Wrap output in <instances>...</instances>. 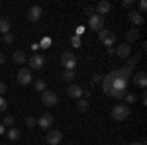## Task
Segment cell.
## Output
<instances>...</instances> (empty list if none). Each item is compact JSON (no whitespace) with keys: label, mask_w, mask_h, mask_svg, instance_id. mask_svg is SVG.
<instances>
[{"label":"cell","mask_w":147,"mask_h":145,"mask_svg":"<svg viewBox=\"0 0 147 145\" xmlns=\"http://www.w3.org/2000/svg\"><path fill=\"white\" fill-rule=\"evenodd\" d=\"M4 65V53H0V67Z\"/></svg>","instance_id":"cell-37"},{"label":"cell","mask_w":147,"mask_h":145,"mask_svg":"<svg viewBox=\"0 0 147 145\" xmlns=\"http://www.w3.org/2000/svg\"><path fill=\"white\" fill-rule=\"evenodd\" d=\"M28 63H30V71H32V69H43L45 59H43L41 55H37V53H35V55H32L30 59H28Z\"/></svg>","instance_id":"cell-12"},{"label":"cell","mask_w":147,"mask_h":145,"mask_svg":"<svg viewBox=\"0 0 147 145\" xmlns=\"http://www.w3.org/2000/svg\"><path fill=\"white\" fill-rule=\"evenodd\" d=\"M134 82H136L137 86L145 88V84H147V75H145V73H136V77H134Z\"/></svg>","instance_id":"cell-15"},{"label":"cell","mask_w":147,"mask_h":145,"mask_svg":"<svg viewBox=\"0 0 147 145\" xmlns=\"http://www.w3.org/2000/svg\"><path fill=\"white\" fill-rule=\"evenodd\" d=\"M6 108H8V102H6V98H4V96H0V112H4Z\"/></svg>","instance_id":"cell-28"},{"label":"cell","mask_w":147,"mask_h":145,"mask_svg":"<svg viewBox=\"0 0 147 145\" xmlns=\"http://www.w3.org/2000/svg\"><path fill=\"white\" fill-rule=\"evenodd\" d=\"M110 10H112V4H110L108 0H102V2H98V4H96V8H94V12H96L98 16H102V18H104V16H106Z\"/></svg>","instance_id":"cell-13"},{"label":"cell","mask_w":147,"mask_h":145,"mask_svg":"<svg viewBox=\"0 0 147 145\" xmlns=\"http://www.w3.org/2000/svg\"><path fill=\"white\" fill-rule=\"evenodd\" d=\"M63 80H73V78L77 77V71H63Z\"/></svg>","instance_id":"cell-22"},{"label":"cell","mask_w":147,"mask_h":145,"mask_svg":"<svg viewBox=\"0 0 147 145\" xmlns=\"http://www.w3.org/2000/svg\"><path fill=\"white\" fill-rule=\"evenodd\" d=\"M77 110L79 112H86L88 110V100H86V98H80L79 104H77Z\"/></svg>","instance_id":"cell-21"},{"label":"cell","mask_w":147,"mask_h":145,"mask_svg":"<svg viewBox=\"0 0 147 145\" xmlns=\"http://www.w3.org/2000/svg\"><path fill=\"white\" fill-rule=\"evenodd\" d=\"M125 100L127 102H136V96H134V94H127V92H125V96H124Z\"/></svg>","instance_id":"cell-33"},{"label":"cell","mask_w":147,"mask_h":145,"mask_svg":"<svg viewBox=\"0 0 147 145\" xmlns=\"http://www.w3.org/2000/svg\"><path fill=\"white\" fill-rule=\"evenodd\" d=\"M100 80H102V75H94V77H92V82H94V84H100Z\"/></svg>","instance_id":"cell-31"},{"label":"cell","mask_w":147,"mask_h":145,"mask_svg":"<svg viewBox=\"0 0 147 145\" xmlns=\"http://www.w3.org/2000/svg\"><path fill=\"white\" fill-rule=\"evenodd\" d=\"M127 20H129V24H131V26H134V28H139V26H143V22H145V18H143V14H139V12H129V14H127Z\"/></svg>","instance_id":"cell-8"},{"label":"cell","mask_w":147,"mask_h":145,"mask_svg":"<svg viewBox=\"0 0 147 145\" xmlns=\"http://www.w3.org/2000/svg\"><path fill=\"white\" fill-rule=\"evenodd\" d=\"M137 8H139V14H141V12H145L147 10V2H145V0H141V2L137 4Z\"/></svg>","instance_id":"cell-29"},{"label":"cell","mask_w":147,"mask_h":145,"mask_svg":"<svg viewBox=\"0 0 147 145\" xmlns=\"http://www.w3.org/2000/svg\"><path fill=\"white\" fill-rule=\"evenodd\" d=\"M6 90H8V86H6V82H0V96H2V94H4Z\"/></svg>","instance_id":"cell-32"},{"label":"cell","mask_w":147,"mask_h":145,"mask_svg":"<svg viewBox=\"0 0 147 145\" xmlns=\"http://www.w3.org/2000/svg\"><path fill=\"white\" fill-rule=\"evenodd\" d=\"M6 135H8V139H10V141H18V139H20V129L10 127V129L6 132Z\"/></svg>","instance_id":"cell-18"},{"label":"cell","mask_w":147,"mask_h":145,"mask_svg":"<svg viewBox=\"0 0 147 145\" xmlns=\"http://www.w3.org/2000/svg\"><path fill=\"white\" fill-rule=\"evenodd\" d=\"M41 102L45 104L47 108H53L59 104V96H57V92L53 90H45V92H41Z\"/></svg>","instance_id":"cell-3"},{"label":"cell","mask_w":147,"mask_h":145,"mask_svg":"<svg viewBox=\"0 0 147 145\" xmlns=\"http://www.w3.org/2000/svg\"><path fill=\"white\" fill-rule=\"evenodd\" d=\"M108 55H116V49L114 47H108Z\"/></svg>","instance_id":"cell-35"},{"label":"cell","mask_w":147,"mask_h":145,"mask_svg":"<svg viewBox=\"0 0 147 145\" xmlns=\"http://www.w3.org/2000/svg\"><path fill=\"white\" fill-rule=\"evenodd\" d=\"M53 122H55V118H53L51 114H41V118H37V125H39L41 129H51Z\"/></svg>","instance_id":"cell-7"},{"label":"cell","mask_w":147,"mask_h":145,"mask_svg":"<svg viewBox=\"0 0 147 145\" xmlns=\"http://www.w3.org/2000/svg\"><path fill=\"white\" fill-rule=\"evenodd\" d=\"M67 94L71 96V98H75V100H80V98H82V94H84V88L73 82V84L67 88Z\"/></svg>","instance_id":"cell-10"},{"label":"cell","mask_w":147,"mask_h":145,"mask_svg":"<svg viewBox=\"0 0 147 145\" xmlns=\"http://www.w3.org/2000/svg\"><path fill=\"white\" fill-rule=\"evenodd\" d=\"M45 141L49 145H59L61 141H63V134L59 132V129H49V134H47Z\"/></svg>","instance_id":"cell-6"},{"label":"cell","mask_w":147,"mask_h":145,"mask_svg":"<svg viewBox=\"0 0 147 145\" xmlns=\"http://www.w3.org/2000/svg\"><path fill=\"white\" fill-rule=\"evenodd\" d=\"M12 59H14L16 63H20V65H22V63H26V53H24L22 49H18V51H14Z\"/></svg>","instance_id":"cell-17"},{"label":"cell","mask_w":147,"mask_h":145,"mask_svg":"<svg viewBox=\"0 0 147 145\" xmlns=\"http://www.w3.org/2000/svg\"><path fill=\"white\" fill-rule=\"evenodd\" d=\"M88 28H90V30H94V32H100L102 28H104V18H102V16H98V14L88 16Z\"/></svg>","instance_id":"cell-5"},{"label":"cell","mask_w":147,"mask_h":145,"mask_svg":"<svg viewBox=\"0 0 147 145\" xmlns=\"http://www.w3.org/2000/svg\"><path fill=\"white\" fill-rule=\"evenodd\" d=\"M41 16H43V8H41V6H32V8L28 10V20H30V22L41 20Z\"/></svg>","instance_id":"cell-11"},{"label":"cell","mask_w":147,"mask_h":145,"mask_svg":"<svg viewBox=\"0 0 147 145\" xmlns=\"http://www.w3.org/2000/svg\"><path fill=\"white\" fill-rule=\"evenodd\" d=\"M125 39H127V45L134 43V41H137V39H139V32H137L136 28H134V30H129V32L125 34Z\"/></svg>","instance_id":"cell-16"},{"label":"cell","mask_w":147,"mask_h":145,"mask_svg":"<svg viewBox=\"0 0 147 145\" xmlns=\"http://www.w3.org/2000/svg\"><path fill=\"white\" fill-rule=\"evenodd\" d=\"M124 6H125V8H129V6H134V2H131V0H125Z\"/></svg>","instance_id":"cell-34"},{"label":"cell","mask_w":147,"mask_h":145,"mask_svg":"<svg viewBox=\"0 0 147 145\" xmlns=\"http://www.w3.org/2000/svg\"><path fill=\"white\" fill-rule=\"evenodd\" d=\"M2 125H4V127H6V125H14V118H12V116H6V118H4V122H2Z\"/></svg>","instance_id":"cell-25"},{"label":"cell","mask_w":147,"mask_h":145,"mask_svg":"<svg viewBox=\"0 0 147 145\" xmlns=\"http://www.w3.org/2000/svg\"><path fill=\"white\" fill-rule=\"evenodd\" d=\"M127 116H129V106H127V104H122V102H120V104H116L112 108V118L116 122H122Z\"/></svg>","instance_id":"cell-1"},{"label":"cell","mask_w":147,"mask_h":145,"mask_svg":"<svg viewBox=\"0 0 147 145\" xmlns=\"http://www.w3.org/2000/svg\"><path fill=\"white\" fill-rule=\"evenodd\" d=\"M10 32V22L6 20V18H0V34H8Z\"/></svg>","instance_id":"cell-20"},{"label":"cell","mask_w":147,"mask_h":145,"mask_svg":"<svg viewBox=\"0 0 147 145\" xmlns=\"http://www.w3.org/2000/svg\"><path fill=\"white\" fill-rule=\"evenodd\" d=\"M61 63H63L65 71H75V67H77V57L73 55L71 51H65L61 55Z\"/></svg>","instance_id":"cell-4"},{"label":"cell","mask_w":147,"mask_h":145,"mask_svg":"<svg viewBox=\"0 0 147 145\" xmlns=\"http://www.w3.org/2000/svg\"><path fill=\"white\" fill-rule=\"evenodd\" d=\"M2 41H4V43H12V41H14V35H12L10 32L4 34V35H2Z\"/></svg>","instance_id":"cell-24"},{"label":"cell","mask_w":147,"mask_h":145,"mask_svg":"<svg viewBox=\"0 0 147 145\" xmlns=\"http://www.w3.org/2000/svg\"><path fill=\"white\" fill-rule=\"evenodd\" d=\"M129 145H145L143 141H134V143H129Z\"/></svg>","instance_id":"cell-38"},{"label":"cell","mask_w":147,"mask_h":145,"mask_svg":"<svg viewBox=\"0 0 147 145\" xmlns=\"http://www.w3.org/2000/svg\"><path fill=\"white\" fill-rule=\"evenodd\" d=\"M18 82L20 84H30V82H34V77H32V71L30 69H20L18 71Z\"/></svg>","instance_id":"cell-9"},{"label":"cell","mask_w":147,"mask_h":145,"mask_svg":"<svg viewBox=\"0 0 147 145\" xmlns=\"http://www.w3.org/2000/svg\"><path fill=\"white\" fill-rule=\"evenodd\" d=\"M129 53H131V47H129L127 43H122L118 49H116V55L120 57V59H127V57H129Z\"/></svg>","instance_id":"cell-14"},{"label":"cell","mask_w":147,"mask_h":145,"mask_svg":"<svg viewBox=\"0 0 147 145\" xmlns=\"http://www.w3.org/2000/svg\"><path fill=\"white\" fill-rule=\"evenodd\" d=\"M84 14H88V16L96 14V12H94V6H86V8H84Z\"/></svg>","instance_id":"cell-30"},{"label":"cell","mask_w":147,"mask_h":145,"mask_svg":"<svg viewBox=\"0 0 147 145\" xmlns=\"http://www.w3.org/2000/svg\"><path fill=\"white\" fill-rule=\"evenodd\" d=\"M98 37H100L102 43H104V47H114V43H116V35H114V32L106 30V28H102L100 32H98Z\"/></svg>","instance_id":"cell-2"},{"label":"cell","mask_w":147,"mask_h":145,"mask_svg":"<svg viewBox=\"0 0 147 145\" xmlns=\"http://www.w3.org/2000/svg\"><path fill=\"white\" fill-rule=\"evenodd\" d=\"M137 61H139V57H137V55H136V57H129V61H127V67H129V69H134Z\"/></svg>","instance_id":"cell-26"},{"label":"cell","mask_w":147,"mask_h":145,"mask_svg":"<svg viewBox=\"0 0 147 145\" xmlns=\"http://www.w3.org/2000/svg\"><path fill=\"white\" fill-rule=\"evenodd\" d=\"M26 125H28V127H35V125H37V120L32 118V116H28V118H26Z\"/></svg>","instance_id":"cell-23"},{"label":"cell","mask_w":147,"mask_h":145,"mask_svg":"<svg viewBox=\"0 0 147 145\" xmlns=\"http://www.w3.org/2000/svg\"><path fill=\"white\" fill-rule=\"evenodd\" d=\"M71 43H73V47H80V37L79 35H73L71 37Z\"/></svg>","instance_id":"cell-27"},{"label":"cell","mask_w":147,"mask_h":145,"mask_svg":"<svg viewBox=\"0 0 147 145\" xmlns=\"http://www.w3.org/2000/svg\"><path fill=\"white\" fill-rule=\"evenodd\" d=\"M4 132H6V127H4V125H2V122H0V135L4 134Z\"/></svg>","instance_id":"cell-36"},{"label":"cell","mask_w":147,"mask_h":145,"mask_svg":"<svg viewBox=\"0 0 147 145\" xmlns=\"http://www.w3.org/2000/svg\"><path fill=\"white\" fill-rule=\"evenodd\" d=\"M34 86H35V90H39V92H45V90H47V82H45V80H41V78H35Z\"/></svg>","instance_id":"cell-19"}]
</instances>
